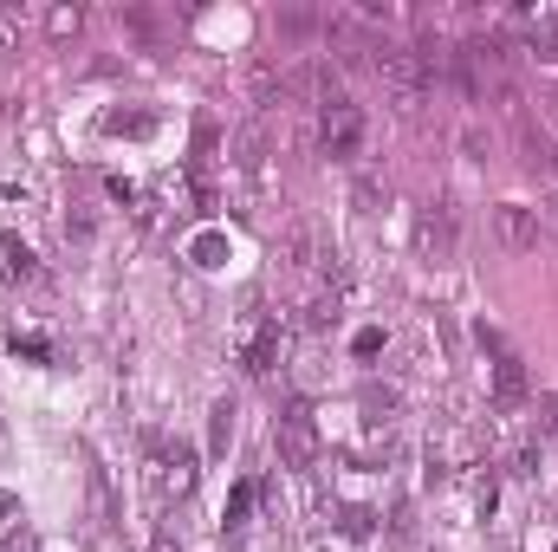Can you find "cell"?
Wrapping results in <instances>:
<instances>
[{"mask_svg":"<svg viewBox=\"0 0 558 552\" xmlns=\"http://www.w3.org/2000/svg\"><path fill=\"white\" fill-rule=\"evenodd\" d=\"M377 79L397 98V111H422V98L441 79V46H377Z\"/></svg>","mask_w":558,"mask_h":552,"instance_id":"cell-1","label":"cell"},{"mask_svg":"<svg viewBox=\"0 0 558 552\" xmlns=\"http://www.w3.org/2000/svg\"><path fill=\"white\" fill-rule=\"evenodd\" d=\"M189 488H195V448L149 435V494L156 501H182Z\"/></svg>","mask_w":558,"mask_h":552,"instance_id":"cell-2","label":"cell"},{"mask_svg":"<svg viewBox=\"0 0 558 552\" xmlns=\"http://www.w3.org/2000/svg\"><path fill=\"white\" fill-rule=\"evenodd\" d=\"M318 143H325V156H338V163H351V156L364 149V111H357L344 92H325V105H318Z\"/></svg>","mask_w":558,"mask_h":552,"instance_id":"cell-3","label":"cell"},{"mask_svg":"<svg viewBox=\"0 0 558 552\" xmlns=\"http://www.w3.org/2000/svg\"><path fill=\"white\" fill-rule=\"evenodd\" d=\"M274 442H279V461H286V468H312V461H318V422H312V410H305V404L279 410Z\"/></svg>","mask_w":558,"mask_h":552,"instance_id":"cell-4","label":"cell"},{"mask_svg":"<svg viewBox=\"0 0 558 552\" xmlns=\"http://www.w3.org/2000/svg\"><path fill=\"white\" fill-rule=\"evenodd\" d=\"M481 345L500 358V364H494V410H520V404H526V371H520V358L500 345V332H481Z\"/></svg>","mask_w":558,"mask_h":552,"instance_id":"cell-5","label":"cell"},{"mask_svg":"<svg viewBox=\"0 0 558 552\" xmlns=\"http://www.w3.org/2000/svg\"><path fill=\"white\" fill-rule=\"evenodd\" d=\"M494 235H500V248H513V254L539 248V208H526V202H500V208H494Z\"/></svg>","mask_w":558,"mask_h":552,"instance_id":"cell-6","label":"cell"},{"mask_svg":"<svg viewBox=\"0 0 558 552\" xmlns=\"http://www.w3.org/2000/svg\"><path fill=\"white\" fill-rule=\"evenodd\" d=\"M416 248H422V261H454V215L435 202V208H422L416 215Z\"/></svg>","mask_w":558,"mask_h":552,"instance_id":"cell-7","label":"cell"},{"mask_svg":"<svg viewBox=\"0 0 558 552\" xmlns=\"http://www.w3.org/2000/svg\"><path fill=\"white\" fill-rule=\"evenodd\" d=\"M279 345H286V338H279V319H260L254 338H247V371H254V377H267L279 364Z\"/></svg>","mask_w":558,"mask_h":552,"instance_id":"cell-8","label":"cell"},{"mask_svg":"<svg viewBox=\"0 0 558 552\" xmlns=\"http://www.w3.org/2000/svg\"><path fill=\"white\" fill-rule=\"evenodd\" d=\"M520 26H526V46H533L539 59H558V7H539V13H520Z\"/></svg>","mask_w":558,"mask_h":552,"instance_id":"cell-9","label":"cell"},{"mask_svg":"<svg viewBox=\"0 0 558 552\" xmlns=\"http://www.w3.org/2000/svg\"><path fill=\"white\" fill-rule=\"evenodd\" d=\"M286 261H292V267H312V261H325V254H318V235H312L305 221H292V228H286Z\"/></svg>","mask_w":558,"mask_h":552,"instance_id":"cell-10","label":"cell"},{"mask_svg":"<svg viewBox=\"0 0 558 552\" xmlns=\"http://www.w3.org/2000/svg\"><path fill=\"white\" fill-rule=\"evenodd\" d=\"M234 416H241V410H234L228 397L208 410V442H215V455H228V442H234Z\"/></svg>","mask_w":558,"mask_h":552,"instance_id":"cell-11","label":"cell"},{"mask_svg":"<svg viewBox=\"0 0 558 552\" xmlns=\"http://www.w3.org/2000/svg\"><path fill=\"white\" fill-rule=\"evenodd\" d=\"M20 46H26V26H20V13H13V7H0V65H7V59H20Z\"/></svg>","mask_w":558,"mask_h":552,"instance_id":"cell-12","label":"cell"},{"mask_svg":"<svg viewBox=\"0 0 558 552\" xmlns=\"http://www.w3.org/2000/svg\"><path fill=\"white\" fill-rule=\"evenodd\" d=\"M92 514H98V527H111L118 520V507H111V481H105V468L92 461Z\"/></svg>","mask_w":558,"mask_h":552,"instance_id":"cell-13","label":"cell"},{"mask_svg":"<svg viewBox=\"0 0 558 552\" xmlns=\"http://www.w3.org/2000/svg\"><path fill=\"white\" fill-rule=\"evenodd\" d=\"M78 26H85V13H78V7H52V13H46V33H59V39H72Z\"/></svg>","mask_w":558,"mask_h":552,"instance_id":"cell-14","label":"cell"},{"mask_svg":"<svg viewBox=\"0 0 558 552\" xmlns=\"http://www.w3.org/2000/svg\"><path fill=\"white\" fill-rule=\"evenodd\" d=\"M390 410H397V391H377V384H371V391H364V416H371V422H390Z\"/></svg>","mask_w":558,"mask_h":552,"instance_id":"cell-15","label":"cell"},{"mask_svg":"<svg viewBox=\"0 0 558 552\" xmlns=\"http://www.w3.org/2000/svg\"><path fill=\"white\" fill-rule=\"evenodd\" d=\"M371 527H377L371 507H351V514H344V533H351V540H371Z\"/></svg>","mask_w":558,"mask_h":552,"instance_id":"cell-16","label":"cell"},{"mask_svg":"<svg viewBox=\"0 0 558 552\" xmlns=\"http://www.w3.org/2000/svg\"><path fill=\"white\" fill-rule=\"evenodd\" d=\"M513 475L533 481V475H539V448H520V455H513Z\"/></svg>","mask_w":558,"mask_h":552,"instance_id":"cell-17","label":"cell"},{"mask_svg":"<svg viewBox=\"0 0 558 552\" xmlns=\"http://www.w3.org/2000/svg\"><path fill=\"white\" fill-rule=\"evenodd\" d=\"M149 552H182V547L169 540V527H156V540H149Z\"/></svg>","mask_w":558,"mask_h":552,"instance_id":"cell-18","label":"cell"},{"mask_svg":"<svg viewBox=\"0 0 558 552\" xmlns=\"http://www.w3.org/2000/svg\"><path fill=\"white\" fill-rule=\"evenodd\" d=\"M546 422H553V435H558V397H546Z\"/></svg>","mask_w":558,"mask_h":552,"instance_id":"cell-19","label":"cell"},{"mask_svg":"<svg viewBox=\"0 0 558 552\" xmlns=\"http://www.w3.org/2000/svg\"><path fill=\"white\" fill-rule=\"evenodd\" d=\"M0 520H13V494H0Z\"/></svg>","mask_w":558,"mask_h":552,"instance_id":"cell-20","label":"cell"}]
</instances>
